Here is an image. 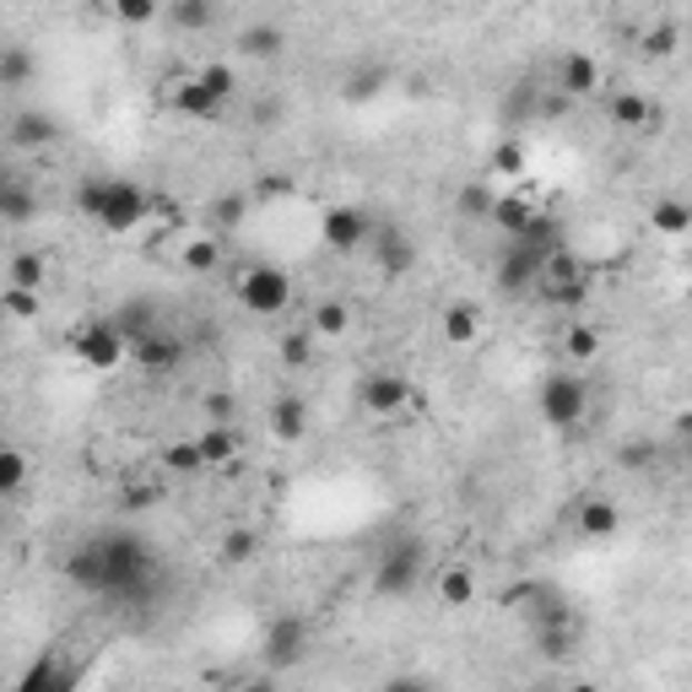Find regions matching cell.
Wrapping results in <instances>:
<instances>
[{"mask_svg": "<svg viewBox=\"0 0 692 692\" xmlns=\"http://www.w3.org/2000/svg\"><path fill=\"white\" fill-rule=\"evenodd\" d=\"M77 205L103 228V233H130L152 217V195L130 179H87L77 190Z\"/></svg>", "mask_w": 692, "mask_h": 692, "instance_id": "cell-1", "label": "cell"}, {"mask_svg": "<svg viewBox=\"0 0 692 692\" xmlns=\"http://www.w3.org/2000/svg\"><path fill=\"white\" fill-rule=\"evenodd\" d=\"M103 563H109L103 595H147V579L158 569L152 546L141 535H130V530H109L103 535Z\"/></svg>", "mask_w": 692, "mask_h": 692, "instance_id": "cell-2", "label": "cell"}, {"mask_svg": "<svg viewBox=\"0 0 692 692\" xmlns=\"http://www.w3.org/2000/svg\"><path fill=\"white\" fill-rule=\"evenodd\" d=\"M422 563H428V546L417 535H401L395 546H384V558L373 569V590L379 595H407L411 584L422 579Z\"/></svg>", "mask_w": 692, "mask_h": 692, "instance_id": "cell-3", "label": "cell"}, {"mask_svg": "<svg viewBox=\"0 0 692 692\" xmlns=\"http://www.w3.org/2000/svg\"><path fill=\"white\" fill-rule=\"evenodd\" d=\"M584 411H590V390H584V379H573V373H552L546 384H541V422L546 428H579L584 422Z\"/></svg>", "mask_w": 692, "mask_h": 692, "instance_id": "cell-4", "label": "cell"}, {"mask_svg": "<svg viewBox=\"0 0 692 692\" xmlns=\"http://www.w3.org/2000/svg\"><path fill=\"white\" fill-rule=\"evenodd\" d=\"M239 298H244L249 314L271 320V314H282L287 303H292V277L277 271V265H249L244 282H239Z\"/></svg>", "mask_w": 692, "mask_h": 692, "instance_id": "cell-5", "label": "cell"}, {"mask_svg": "<svg viewBox=\"0 0 692 692\" xmlns=\"http://www.w3.org/2000/svg\"><path fill=\"white\" fill-rule=\"evenodd\" d=\"M541 287H546L552 303H584V292H590V271H584L579 254H569V249L558 244L546 260H541Z\"/></svg>", "mask_w": 692, "mask_h": 692, "instance_id": "cell-6", "label": "cell"}, {"mask_svg": "<svg viewBox=\"0 0 692 692\" xmlns=\"http://www.w3.org/2000/svg\"><path fill=\"white\" fill-rule=\"evenodd\" d=\"M124 352H130V341H124V330L114 325V320H98V325L77 330V358H82L87 368H98V373L120 368Z\"/></svg>", "mask_w": 692, "mask_h": 692, "instance_id": "cell-7", "label": "cell"}, {"mask_svg": "<svg viewBox=\"0 0 692 692\" xmlns=\"http://www.w3.org/2000/svg\"><path fill=\"white\" fill-rule=\"evenodd\" d=\"M368 233H373V222H368L363 205H330L325 217H320V239H325V249H335V254L363 249Z\"/></svg>", "mask_w": 692, "mask_h": 692, "instance_id": "cell-8", "label": "cell"}, {"mask_svg": "<svg viewBox=\"0 0 692 692\" xmlns=\"http://www.w3.org/2000/svg\"><path fill=\"white\" fill-rule=\"evenodd\" d=\"M222 92L217 87H205L201 77H184V82L168 87V109L173 114H184V120H222Z\"/></svg>", "mask_w": 692, "mask_h": 692, "instance_id": "cell-9", "label": "cell"}, {"mask_svg": "<svg viewBox=\"0 0 692 692\" xmlns=\"http://www.w3.org/2000/svg\"><path fill=\"white\" fill-rule=\"evenodd\" d=\"M303 650H309V622L303 616H277L271 628H265V660L271 665H292V660H303Z\"/></svg>", "mask_w": 692, "mask_h": 692, "instance_id": "cell-10", "label": "cell"}, {"mask_svg": "<svg viewBox=\"0 0 692 692\" xmlns=\"http://www.w3.org/2000/svg\"><path fill=\"white\" fill-rule=\"evenodd\" d=\"M66 579L71 584H82L92 595H103V584H109V563H103V535H92L82 546H71L66 552Z\"/></svg>", "mask_w": 692, "mask_h": 692, "instance_id": "cell-11", "label": "cell"}, {"mask_svg": "<svg viewBox=\"0 0 692 692\" xmlns=\"http://www.w3.org/2000/svg\"><path fill=\"white\" fill-rule=\"evenodd\" d=\"M363 407L373 417H395L411 407V384L401 373H373V379H363Z\"/></svg>", "mask_w": 692, "mask_h": 692, "instance_id": "cell-12", "label": "cell"}, {"mask_svg": "<svg viewBox=\"0 0 692 692\" xmlns=\"http://www.w3.org/2000/svg\"><path fill=\"white\" fill-rule=\"evenodd\" d=\"M541 249L535 244H525V239H514V249L503 254V265H498V287L503 292H520V287H530V282H541Z\"/></svg>", "mask_w": 692, "mask_h": 692, "instance_id": "cell-13", "label": "cell"}, {"mask_svg": "<svg viewBox=\"0 0 692 692\" xmlns=\"http://www.w3.org/2000/svg\"><path fill=\"white\" fill-rule=\"evenodd\" d=\"M558 92H569V98H595L601 92V66H595V54H563L558 60Z\"/></svg>", "mask_w": 692, "mask_h": 692, "instance_id": "cell-14", "label": "cell"}, {"mask_svg": "<svg viewBox=\"0 0 692 692\" xmlns=\"http://www.w3.org/2000/svg\"><path fill=\"white\" fill-rule=\"evenodd\" d=\"M433 595H439V606H449V611L477 606V573L465 569V563H444L439 579H433Z\"/></svg>", "mask_w": 692, "mask_h": 692, "instance_id": "cell-15", "label": "cell"}, {"mask_svg": "<svg viewBox=\"0 0 692 692\" xmlns=\"http://www.w3.org/2000/svg\"><path fill=\"white\" fill-rule=\"evenodd\" d=\"M439 330H444L449 347H471V341L482 335V309H477L471 298H454V303H444V320H439Z\"/></svg>", "mask_w": 692, "mask_h": 692, "instance_id": "cell-16", "label": "cell"}, {"mask_svg": "<svg viewBox=\"0 0 692 692\" xmlns=\"http://www.w3.org/2000/svg\"><path fill=\"white\" fill-rule=\"evenodd\" d=\"M195 444H201V454H205V471H211V465L228 471V465L239 460V428H233V422H211L205 433H195Z\"/></svg>", "mask_w": 692, "mask_h": 692, "instance_id": "cell-17", "label": "cell"}, {"mask_svg": "<svg viewBox=\"0 0 692 692\" xmlns=\"http://www.w3.org/2000/svg\"><path fill=\"white\" fill-rule=\"evenodd\" d=\"M271 433H277L282 444H298V439L309 433V407H303V395H277V407H271Z\"/></svg>", "mask_w": 692, "mask_h": 692, "instance_id": "cell-18", "label": "cell"}, {"mask_svg": "<svg viewBox=\"0 0 692 692\" xmlns=\"http://www.w3.org/2000/svg\"><path fill=\"white\" fill-rule=\"evenodd\" d=\"M130 358H136L141 368H152V373H163V368H179L184 347H179L173 335H163V330H152L147 341H136V347H130Z\"/></svg>", "mask_w": 692, "mask_h": 692, "instance_id": "cell-19", "label": "cell"}, {"mask_svg": "<svg viewBox=\"0 0 692 692\" xmlns=\"http://www.w3.org/2000/svg\"><path fill=\"white\" fill-rule=\"evenodd\" d=\"M411 265H417V244H411L401 228H384V239H379V271L384 277H407Z\"/></svg>", "mask_w": 692, "mask_h": 692, "instance_id": "cell-20", "label": "cell"}, {"mask_svg": "<svg viewBox=\"0 0 692 692\" xmlns=\"http://www.w3.org/2000/svg\"><path fill=\"white\" fill-rule=\"evenodd\" d=\"M616 525H622V509H616L611 498H590V503H579V530H584L590 541L616 535Z\"/></svg>", "mask_w": 692, "mask_h": 692, "instance_id": "cell-21", "label": "cell"}, {"mask_svg": "<svg viewBox=\"0 0 692 692\" xmlns=\"http://www.w3.org/2000/svg\"><path fill=\"white\" fill-rule=\"evenodd\" d=\"M611 120L622 124V130H650L660 114H654V103L644 92H616V98H611Z\"/></svg>", "mask_w": 692, "mask_h": 692, "instance_id": "cell-22", "label": "cell"}, {"mask_svg": "<svg viewBox=\"0 0 692 692\" xmlns=\"http://www.w3.org/2000/svg\"><path fill=\"white\" fill-rule=\"evenodd\" d=\"M309 330H314V335H325V341L347 335V330H352V309H347V298H320V303H314V314H309Z\"/></svg>", "mask_w": 692, "mask_h": 692, "instance_id": "cell-23", "label": "cell"}, {"mask_svg": "<svg viewBox=\"0 0 692 692\" xmlns=\"http://www.w3.org/2000/svg\"><path fill=\"white\" fill-rule=\"evenodd\" d=\"M282 49H287V33L271 28V22H254V28L239 33V54H249V60H277Z\"/></svg>", "mask_w": 692, "mask_h": 692, "instance_id": "cell-24", "label": "cell"}, {"mask_svg": "<svg viewBox=\"0 0 692 692\" xmlns=\"http://www.w3.org/2000/svg\"><path fill=\"white\" fill-rule=\"evenodd\" d=\"M0 217H6L11 228H28V222L39 217V195H33L28 184H17V179H11V184L0 190Z\"/></svg>", "mask_w": 692, "mask_h": 692, "instance_id": "cell-25", "label": "cell"}, {"mask_svg": "<svg viewBox=\"0 0 692 692\" xmlns=\"http://www.w3.org/2000/svg\"><path fill=\"white\" fill-rule=\"evenodd\" d=\"M530 217H535V211H530V201H520V195H498V201H492V228H498V233H509V239H520V233H525L530 228Z\"/></svg>", "mask_w": 692, "mask_h": 692, "instance_id": "cell-26", "label": "cell"}, {"mask_svg": "<svg viewBox=\"0 0 692 692\" xmlns=\"http://www.w3.org/2000/svg\"><path fill=\"white\" fill-rule=\"evenodd\" d=\"M60 130H54V120L49 114H17L11 120V147H22V152H33V147H49Z\"/></svg>", "mask_w": 692, "mask_h": 692, "instance_id": "cell-27", "label": "cell"}, {"mask_svg": "<svg viewBox=\"0 0 692 692\" xmlns=\"http://www.w3.org/2000/svg\"><path fill=\"white\" fill-rule=\"evenodd\" d=\"M650 222L660 228V233H665V239H682V233H692V205L688 201H671V195H665V201L650 205Z\"/></svg>", "mask_w": 692, "mask_h": 692, "instance_id": "cell-28", "label": "cell"}, {"mask_svg": "<svg viewBox=\"0 0 692 692\" xmlns=\"http://www.w3.org/2000/svg\"><path fill=\"white\" fill-rule=\"evenodd\" d=\"M114 325L124 330V341H130V347H136V341H147V335L158 330V320H152V303H147V298H130L120 314H114Z\"/></svg>", "mask_w": 692, "mask_h": 692, "instance_id": "cell-29", "label": "cell"}, {"mask_svg": "<svg viewBox=\"0 0 692 692\" xmlns=\"http://www.w3.org/2000/svg\"><path fill=\"white\" fill-rule=\"evenodd\" d=\"M254 552H260V535H254V530H244V525L228 530V535H222V546H217V558H222L228 569H244Z\"/></svg>", "mask_w": 692, "mask_h": 692, "instance_id": "cell-30", "label": "cell"}, {"mask_svg": "<svg viewBox=\"0 0 692 692\" xmlns=\"http://www.w3.org/2000/svg\"><path fill=\"white\" fill-rule=\"evenodd\" d=\"M66 688H71V676H66V671H60L49 654H43V660H33V671L22 676V692H66Z\"/></svg>", "mask_w": 692, "mask_h": 692, "instance_id": "cell-31", "label": "cell"}, {"mask_svg": "<svg viewBox=\"0 0 692 692\" xmlns=\"http://www.w3.org/2000/svg\"><path fill=\"white\" fill-rule=\"evenodd\" d=\"M0 303H6V314H11V320H33V314L43 309V287L6 282V298H0Z\"/></svg>", "mask_w": 692, "mask_h": 692, "instance_id": "cell-32", "label": "cell"}, {"mask_svg": "<svg viewBox=\"0 0 692 692\" xmlns=\"http://www.w3.org/2000/svg\"><path fill=\"white\" fill-rule=\"evenodd\" d=\"M563 352H569L573 363H590V358L601 352V330L595 325H569L563 330Z\"/></svg>", "mask_w": 692, "mask_h": 692, "instance_id": "cell-33", "label": "cell"}, {"mask_svg": "<svg viewBox=\"0 0 692 692\" xmlns=\"http://www.w3.org/2000/svg\"><path fill=\"white\" fill-rule=\"evenodd\" d=\"M163 465L173 471V477H201V471H205V454H201V444H195V439H190V444H168Z\"/></svg>", "mask_w": 692, "mask_h": 692, "instance_id": "cell-34", "label": "cell"}, {"mask_svg": "<svg viewBox=\"0 0 692 692\" xmlns=\"http://www.w3.org/2000/svg\"><path fill=\"white\" fill-rule=\"evenodd\" d=\"M28 77H33L28 49H22V43H6V54H0V87H22Z\"/></svg>", "mask_w": 692, "mask_h": 692, "instance_id": "cell-35", "label": "cell"}, {"mask_svg": "<svg viewBox=\"0 0 692 692\" xmlns=\"http://www.w3.org/2000/svg\"><path fill=\"white\" fill-rule=\"evenodd\" d=\"M277 347H282L287 368H309V358H314V330H287Z\"/></svg>", "mask_w": 692, "mask_h": 692, "instance_id": "cell-36", "label": "cell"}, {"mask_svg": "<svg viewBox=\"0 0 692 692\" xmlns=\"http://www.w3.org/2000/svg\"><path fill=\"white\" fill-rule=\"evenodd\" d=\"M173 28H184V33L211 28V0H173Z\"/></svg>", "mask_w": 692, "mask_h": 692, "instance_id": "cell-37", "label": "cell"}, {"mask_svg": "<svg viewBox=\"0 0 692 692\" xmlns=\"http://www.w3.org/2000/svg\"><path fill=\"white\" fill-rule=\"evenodd\" d=\"M6 282H17V287H43V254H33V249L11 254V277H6Z\"/></svg>", "mask_w": 692, "mask_h": 692, "instance_id": "cell-38", "label": "cell"}, {"mask_svg": "<svg viewBox=\"0 0 692 692\" xmlns=\"http://www.w3.org/2000/svg\"><path fill=\"white\" fill-rule=\"evenodd\" d=\"M676 43H682V33H676L671 22H660V28H650V33H644V43H639V49H644L650 60H671V54H676Z\"/></svg>", "mask_w": 692, "mask_h": 692, "instance_id": "cell-39", "label": "cell"}, {"mask_svg": "<svg viewBox=\"0 0 692 692\" xmlns=\"http://www.w3.org/2000/svg\"><path fill=\"white\" fill-rule=\"evenodd\" d=\"M28 482V454L22 449H0V492H17Z\"/></svg>", "mask_w": 692, "mask_h": 692, "instance_id": "cell-40", "label": "cell"}, {"mask_svg": "<svg viewBox=\"0 0 692 692\" xmlns=\"http://www.w3.org/2000/svg\"><path fill=\"white\" fill-rule=\"evenodd\" d=\"M535 639H541V654L546 660H563L573 650V628L569 622H558V628H535Z\"/></svg>", "mask_w": 692, "mask_h": 692, "instance_id": "cell-41", "label": "cell"}, {"mask_svg": "<svg viewBox=\"0 0 692 692\" xmlns=\"http://www.w3.org/2000/svg\"><path fill=\"white\" fill-rule=\"evenodd\" d=\"M163 11V0H114V17H120L124 28H141V22H152Z\"/></svg>", "mask_w": 692, "mask_h": 692, "instance_id": "cell-42", "label": "cell"}, {"mask_svg": "<svg viewBox=\"0 0 692 692\" xmlns=\"http://www.w3.org/2000/svg\"><path fill=\"white\" fill-rule=\"evenodd\" d=\"M525 147H520V141H503V147H498V152H492V173H525Z\"/></svg>", "mask_w": 692, "mask_h": 692, "instance_id": "cell-43", "label": "cell"}, {"mask_svg": "<svg viewBox=\"0 0 692 692\" xmlns=\"http://www.w3.org/2000/svg\"><path fill=\"white\" fill-rule=\"evenodd\" d=\"M249 211V195H222V201H211V217L222 222V228H239Z\"/></svg>", "mask_w": 692, "mask_h": 692, "instance_id": "cell-44", "label": "cell"}, {"mask_svg": "<svg viewBox=\"0 0 692 692\" xmlns=\"http://www.w3.org/2000/svg\"><path fill=\"white\" fill-rule=\"evenodd\" d=\"M379 82H384V71H363V77H347V87H341V92H347L352 103H363V98H373V92H379Z\"/></svg>", "mask_w": 692, "mask_h": 692, "instance_id": "cell-45", "label": "cell"}, {"mask_svg": "<svg viewBox=\"0 0 692 692\" xmlns=\"http://www.w3.org/2000/svg\"><path fill=\"white\" fill-rule=\"evenodd\" d=\"M535 601H541V584H535V579H520V584L503 590V606H535Z\"/></svg>", "mask_w": 692, "mask_h": 692, "instance_id": "cell-46", "label": "cell"}, {"mask_svg": "<svg viewBox=\"0 0 692 692\" xmlns=\"http://www.w3.org/2000/svg\"><path fill=\"white\" fill-rule=\"evenodd\" d=\"M460 211H471V217H492V195L488 190H477V184H465V190H460Z\"/></svg>", "mask_w": 692, "mask_h": 692, "instance_id": "cell-47", "label": "cell"}, {"mask_svg": "<svg viewBox=\"0 0 692 692\" xmlns=\"http://www.w3.org/2000/svg\"><path fill=\"white\" fill-rule=\"evenodd\" d=\"M184 265H190V271H211V265H217V244H211V239L190 244L184 249Z\"/></svg>", "mask_w": 692, "mask_h": 692, "instance_id": "cell-48", "label": "cell"}, {"mask_svg": "<svg viewBox=\"0 0 692 692\" xmlns=\"http://www.w3.org/2000/svg\"><path fill=\"white\" fill-rule=\"evenodd\" d=\"M622 465H628V471H644V465H654V444H650V439L628 444V449H622Z\"/></svg>", "mask_w": 692, "mask_h": 692, "instance_id": "cell-49", "label": "cell"}, {"mask_svg": "<svg viewBox=\"0 0 692 692\" xmlns=\"http://www.w3.org/2000/svg\"><path fill=\"white\" fill-rule=\"evenodd\" d=\"M201 82H205V87H217L222 98H228V92L239 87V82H233V66H205V71H201Z\"/></svg>", "mask_w": 692, "mask_h": 692, "instance_id": "cell-50", "label": "cell"}, {"mask_svg": "<svg viewBox=\"0 0 692 692\" xmlns=\"http://www.w3.org/2000/svg\"><path fill=\"white\" fill-rule=\"evenodd\" d=\"M260 195H271V201H277V195H292V179H287V173H265V179H260Z\"/></svg>", "mask_w": 692, "mask_h": 692, "instance_id": "cell-51", "label": "cell"}, {"mask_svg": "<svg viewBox=\"0 0 692 692\" xmlns=\"http://www.w3.org/2000/svg\"><path fill=\"white\" fill-rule=\"evenodd\" d=\"M205 417L211 422H233V401L228 395H205Z\"/></svg>", "mask_w": 692, "mask_h": 692, "instance_id": "cell-52", "label": "cell"}, {"mask_svg": "<svg viewBox=\"0 0 692 692\" xmlns=\"http://www.w3.org/2000/svg\"><path fill=\"white\" fill-rule=\"evenodd\" d=\"M676 433H682V439H692V417H682V422H676Z\"/></svg>", "mask_w": 692, "mask_h": 692, "instance_id": "cell-53", "label": "cell"}, {"mask_svg": "<svg viewBox=\"0 0 692 692\" xmlns=\"http://www.w3.org/2000/svg\"><path fill=\"white\" fill-rule=\"evenodd\" d=\"M109 6H114V0H109Z\"/></svg>", "mask_w": 692, "mask_h": 692, "instance_id": "cell-54", "label": "cell"}]
</instances>
